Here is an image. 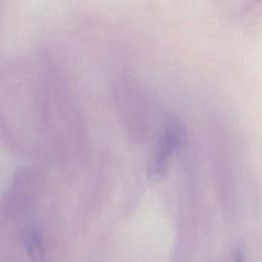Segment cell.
Wrapping results in <instances>:
<instances>
[{
	"mask_svg": "<svg viewBox=\"0 0 262 262\" xmlns=\"http://www.w3.org/2000/svg\"><path fill=\"white\" fill-rule=\"evenodd\" d=\"M179 140L178 126L175 122H171L155 151L149 165V175L151 178H159L166 170L168 160L172 150L175 148Z\"/></svg>",
	"mask_w": 262,
	"mask_h": 262,
	"instance_id": "cell-1",
	"label": "cell"
},
{
	"mask_svg": "<svg viewBox=\"0 0 262 262\" xmlns=\"http://www.w3.org/2000/svg\"><path fill=\"white\" fill-rule=\"evenodd\" d=\"M26 248L32 260L35 262H42L44 258L43 246L38 232L35 229H29L26 233Z\"/></svg>",
	"mask_w": 262,
	"mask_h": 262,
	"instance_id": "cell-2",
	"label": "cell"
},
{
	"mask_svg": "<svg viewBox=\"0 0 262 262\" xmlns=\"http://www.w3.org/2000/svg\"><path fill=\"white\" fill-rule=\"evenodd\" d=\"M234 262H245V256L242 250H237L234 257Z\"/></svg>",
	"mask_w": 262,
	"mask_h": 262,
	"instance_id": "cell-3",
	"label": "cell"
}]
</instances>
